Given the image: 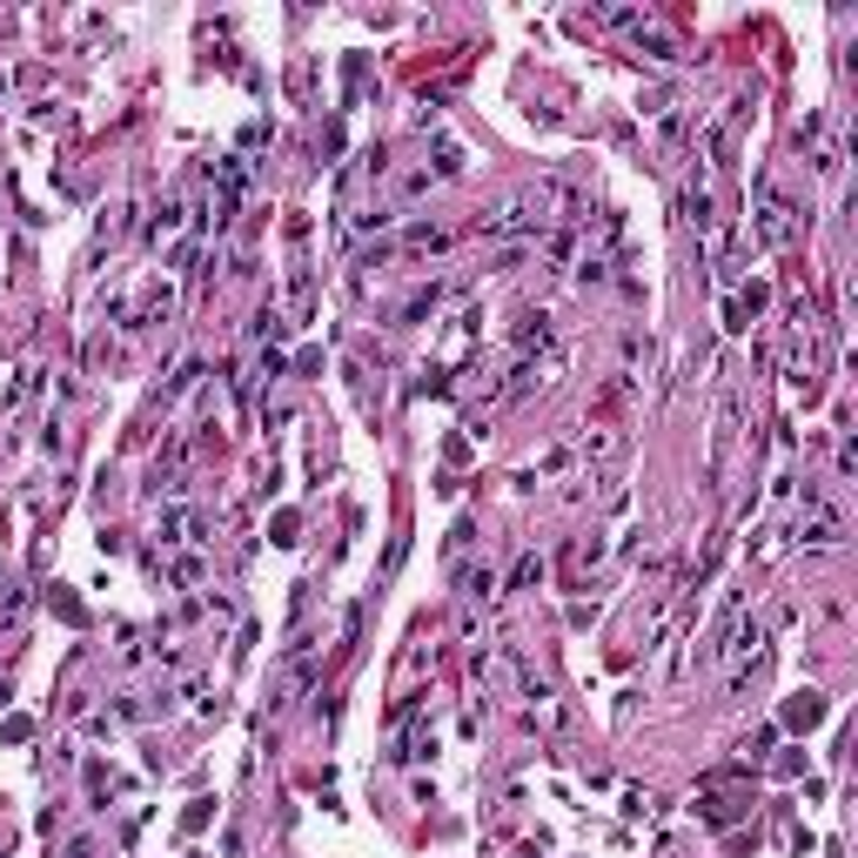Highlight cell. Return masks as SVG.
I'll list each match as a JSON object with an SVG mask.
<instances>
[{"instance_id":"7","label":"cell","mask_w":858,"mask_h":858,"mask_svg":"<svg viewBox=\"0 0 858 858\" xmlns=\"http://www.w3.org/2000/svg\"><path fill=\"white\" fill-rule=\"evenodd\" d=\"M818 718H825V698H818V691H805V698L792 705V725H818Z\"/></svg>"},{"instance_id":"1","label":"cell","mask_w":858,"mask_h":858,"mask_svg":"<svg viewBox=\"0 0 858 858\" xmlns=\"http://www.w3.org/2000/svg\"><path fill=\"white\" fill-rule=\"evenodd\" d=\"M792 537H798L805 550H838V544H845V510H838V503L825 496V483H805Z\"/></svg>"},{"instance_id":"6","label":"cell","mask_w":858,"mask_h":858,"mask_svg":"<svg viewBox=\"0 0 858 858\" xmlns=\"http://www.w3.org/2000/svg\"><path fill=\"white\" fill-rule=\"evenodd\" d=\"M510 342H517V356L544 350V342H550V315H544V309H524V315H517V329H510Z\"/></svg>"},{"instance_id":"5","label":"cell","mask_w":858,"mask_h":858,"mask_svg":"<svg viewBox=\"0 0 858 858\" xmlns=\"http://www.w3.org/2000/svg\"><path fill=\"white\" fill-rule=\"evenodd\" d=\"M195 530H202V517H195L189 503L161 510V550H182V544H195Z\"/></svg>"},{"instance_id":"8","label":"cell","mask_w":858,"mask_h":858,"mask_svg":"<svg viewBox=\"0 0 858 858\" xmlns=\"http://www.w3.org/2000/svg\"><path fill=\"white\" fill-rule=\"evenodd\" d=\"M490 590H496V577H490V570H470V577H463V597H490Z\"/></svg>"},{"instance_id":"2","label":"cell","mask_w":858,"mask_h":858,"mask_svg":"<svg viewBox=\"0 0 858 858\" xmlns=\"http://www.w3.org/2000/svg\"><path fill=\"white\" fill-rule=\"evenodd\" d=\"M758 215H751V228H758V242L764 248H792L798 242V208L779 195V182H771V175H758Z\"/></svg>"},{"instance_id":"3","label":"cell","mask_w":858,"mask_h":858,"mask_svg":"<svg viewBox=\"0 0 858 858\" xmlns=\"http://www.w3.org/2000/svg\"><path fill=\"white\" fill-rule=\"evenodd\" d=\"M738 429H744V396H738V383L725 376V389H718V422H711V483L725 476V463H731V450H738Z\"/></svg>"},{"instance_id":"9","label":"cell","mask_w":858,"mask_h":858,"mask_svg":"<svg viewBox=\"0 0 858 858\" xmlns=\"http://www.w3.org/2000/svg\"><path fill=\"white\" fill-rule=\"evenodd\" d=\"M537 577H544V557H524V564H517V577H510V583L524 590V583H537Z\"/></svg>"},{"instance_id":"4","label":"cell","mask_w":858,"mask_h":858,"mask_svg":"<svg viewBox=\"0 0 858 858\" xmlns=\"http://www.w3.org/2000/svg\"><path fill=\"white\" fill-rule=\"evenodd\" d=\"M677 208H684V222H691L698 235H711V228H718V195H711V182L698 175V168H691V182L677 189Z\"/></svg>"}]
</instances>
